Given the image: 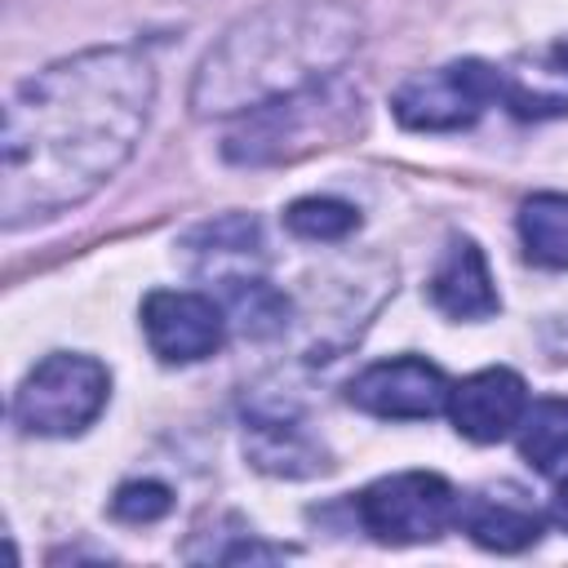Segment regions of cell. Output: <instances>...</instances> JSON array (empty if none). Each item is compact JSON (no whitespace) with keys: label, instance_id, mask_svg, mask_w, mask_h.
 Listing matches in <instances>:
<instances>
[{"label":"cell","instance_id":"obj_18","mask_svg":"<svg viewBox=\"0 0 568 568\" xmlns=\"http://www.w3.org/2000/svg\"><path fill=\"white\" fill-rule=\"evenodd\" d=\"M555 67L568 75V40H559V44H555Z\"/></svg>","mask_w":568,"mask_h":568},{"label":"cell","instance_id":"obj_6","mask_svg":"<svg viewBox=\"0 0 568 568\" xmlns=\"http://www.w3.org/2000/svg\"><path fill=\"white\" fill-rule=\"evenodd\" d=\"M506 98V75L484 62V58H457L444 62L435 71H417L408 75L395 98L390 111L404 129L417 133H448V129H466L484 115V106Z\"/></svg>","mask_w":568,"mask_h":568},{"label":"cell","instance_id":"obj_8","mask_svg":"<svg viewBox=\"0 0 568 568\" xmlns=\"http://www.w3.org/2000/svg\"><path fill=\"white\" fill-rule=\"evenodd\" d=\"M142 333L164 364L209 359L226 337V315L213 297L186 288H155L142 302Z\"/></svg>","mask_w":568,"mask_h":568},{"label":"cell","instance_id":"obj_2","mask_svg":"<svg viewBox=\"0 0 568 568\" xmlns=\"http://www.w3.org/2000/svg\"><path fill=\"white\" fill-rule=\"evenodd\" d=\"M364 22L333 0H275L244 13L200 62L195 115H248L333 80L359 49Z\"/></svg>","mask_w":568,"mask_h":568},{"label":"cell","instance_id":"obj_7","mask_svg":"<svg viewBox=\"0 0 568 568\" xmlns=\"http://www.w3.org/2000/svg\"><path fill=\"white\" fill-rule=\"evenodd\" d=\"M346 395L359 413H373V417H386V422H417V417H435V413L448 408L453 382L430 359L399 355V359L368 364L346 386Z\"/></svg>","mask_w":568,"mask_h":568},{"label":"cell","instance_id":"obj_9","mask_svg":"<svg viewBox=\"0 0 568 568\" xmlns=\"http://www.w3.org/2000/svg\"><path fill=\"white\" fill-rule=\"evenodd\" d=\"M528 408V386L515 368H479L462 377L448 395V417L457 435L475 444H497L506 439Z\"/></svg>","mask_w":568,"mask_h":568},{"label":"cell","instance_id":"obj_10","mask_svg":"<svg viewBox=\"0 0 568 568\" xmlns=\"http://www.w3.org/2000/svg\"><path fill=\"white\" fill-rule=\"evenodd\" d=\"M426 293H430L435 311H444L448 320H488L501 306L493 275H488V262H484L475 240H448Z\"/></svg>","mask_w":568,"mask_h":568},{"label":"cell","instance_id":"obj_15","mask_svg":"<svg viewBox=\"0 0 568 568\" xmlns=\"http://www.w3.org/2000/svg\"><path fill=\"white\" fill-rule=\"evenodd\" d=\"M284 226L302 240L333 244V240H346L359 226V209L346 204V200H333V195H302L284 209Z\"/></svg>","mask_w":568,"mask_h":568},{"label":"cell","instance_id":"obj_3","mask_svg":"<svg viewBox=\"0 0 568 568\" xmlns=\"http://www.w3.org/2000/svg\"><path fill=\"white\" fill-rule=\"evenodd\" d=\"M359 120V98L342 93L333 80L302 89L293 98L266 102L244 115V124L226 138V160L235 164H280L311 146H328L333 138L351 133Z\"/></svg>","mask_w":568,"mask_h":568},{"label":"cell","instance_id":"obj_4","mask_svg":"<svg viewBox=\"0 0 568 568\" xmlns=\"http://www.w3.org/2000/svg\"><path fill=\"white\" fill-rule=\"evenodd\" d=\"M111 395V373L93 355H44L13 395V422L27 435H80L98 422Z\"/></svg>","mask_w":568,"mask_h":568},{"label":"cell","instance_id":"obj_14","mask_svg":"<svg viewBox=\"0 0 568 568\" xmlns=\"http://www.w3.org/2000/svg\"><path fill=\"white\" fill-rule=\"evenodd\" d=\"M515 430H519V457L532 470L550 475L568 462V399H559V395L532 399Z\"/></svg>","mask_w":568,"mask_h":568},{"label":"cell","instance_id":"obj_16","mask_svg":"<svg viewBox=\"0 0 568 568\" xmlns=\"http://www.w3.org/2000/svg\"><path fill=\"white\" fill-rule=\"evenodd\" d=\"M173 510V493L160 479H129L111 497V515L120 524H155Z\"/></svg>","mask_w":568,"mask_h":568},{"label":"cell","instance_id":"obj_13","mask_svg":"<svg viewBox=\"0 0 568 568\" xmlns=\"http://www.w3.org/2000/svg\"><path fill=\"white\" fill-rule=\"evenodd\" d=\"M519 240L537 266L568 271V195L537 191L519 204Z\"/></svg>","mask_w":568,"mask_h":568},{"label":"cell","instance_id":"obj_17","mask_svg":"<svg viewBox=\"0 0 568 568\" xmlns=\"http://www.w3.org/2000/svg\"><path fill=\"white\" fill-rule=\"evenodd\" d=\"M550 515H555V524L568 532V479L555 488V497H550Z\"/></svg>","mask_w":568,"mask_h":568},{"label":"cell","instance_id":"obj_11","mask_svg":"<svg viewBox=\"0 0 568 568\" xmlns=\"http://www.w3.org/2000/svg\"><path fill=\"white\" fill-rule=\"evenodd\" d=\"M244 453L257 470L266 475H288V479H302V475H320L328 470L324 462V448L293 422H275V417H253L248 422V435H244Z\"/></svg>","mask_w":568,"mask_h":568},{"label":"cell","instance_id":"obj_12","mask_svg":"<svg viewBox=\"0 0 568 568\" xmlns=\"http://www.w3.org/2000/svg\"><path fill=\"white\" fill-rule=\"evenodd\" d=\"M457 524L484 546V550H528L541 537V519L515 501H493V497H475L466 510H457Z\"/></svg>","mask_w":568,"mask_h":568},{"label":"cell","instance_id":"obj_1","mask_svg":"<svg viewBox=\"0 0 568 568\" xmlns=\"http://www.w3.org/2000/svg\"><path fill=\"white\" fill-rule=\"evenodd\" d=\"M155 102V71L138 49L106 44L71 53L4 106L0 213L18 231L98 195L138 151Z\"/></svg>","mask_w":568,"mask_h":568},{"label":"cell","instance_id":"obj_5","mask_svg":"<svg viewBox=\"0 0 568 568\" xmlns=\"http://www.w3.org/2000/svg\"><path fill=\"white\" fill-rule=\"evenodd\" d=\"M359 524L382 546H422L457 524V488L435 470H399L373 479L355 497Z\"/></svg>","mask_w":568,"mask_h":568}]
</instances>
